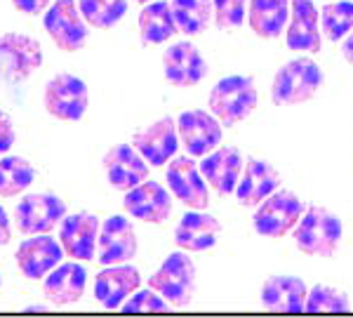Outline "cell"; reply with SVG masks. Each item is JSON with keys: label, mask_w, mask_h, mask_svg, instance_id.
Here are the masks:
<instances>
[{"label": "cell", "mask_w": 353, "mask_h": 318, "mask_svg": "<svg viewBox=\"0 0 353 318\" xmlns=\"http://www.w3.org/2000/svg\"><path fill=\"white\" fill-rule=\"evenodd\" d=\"M323 69L309 57H299L276 71L271 83V101L278 106L304 104L323 88Z\"/></svg>", "instance_id": "1"}, {"label": "cell", "mask_w": 353, "mask_h": 318, "mask_svg": "<svg viewBox=\"0 0 353 318\" xmlns=\"http://www.w3.org/2000/svg\"><path fill=\"white\" fill-rule=\"evenodd\" d=\"M341 236H344L341 219L321 206L304 210L297 229H294L297 248L304 255H311V257H332L339 250Z\"/></svg>", "instance_id": "2"}, {"label": "cell", "mask_w": 353, "mask_h": 318, "mask_svg": "<svg viewBox=\"0 0 353 318\" xmlns=\"http://www.w3.org/2000/svg\"><path fill=\"white\" fill-rule=\"evenodd\" d=\"M257 88L252 78L226 76L214 83L208 106L224 128H233L257 109Z\"/></svg>", "instance_id": "3"}, {"label": "cell", "mask_w": 353, "mask_h": 318, "mask_svg": "<svg viewBox=\"0 0 353 318\" xmlns=\"http://www.w3.org/2000/svg\"><path fill=\"white\" fill-rule=\"evenodd\" d=\"M149 288H153L163 299L172 306H189L196 295V266L186 250L168 255V259L153 271L149 278Z\"/></svg>", "instance_id": "4"}, {"label": "cell", "mask_w": 353, "mask_h": 318, "mask_svg": "<svg viewBox=\"0 0 353 318\" xmlns=\"http://www.w3.org/2000/svg\"><path fill=\"white\" fill-rule=\"evenodd\" d=\"M301 215H304V203L292 191H273L269 198L259 203L254 210V231L266 238H283L290 229L299 224Z\"/></svg>", "instance_id": "5"}, {"label": "cell", "mask_w": 353, "mask_h": 318, "mask_svg": "<svg viewBox=\"0 0 353 318\" xmlns=\"http://www.w3.org/2000/svg\"><path fill=\"white\" fill-rule=\"evenodd\" d=\"M43 26L61 52H78L88 43V21L76 0H54L43 17Z\"/></svg>", "instance_id": "6"}, {"label": "cell", "mask_w": 353, "mask_h": 318, "mask_svg": "<svg viewBox=\"0 0 353 318\" xmlns=\"http://www.w3.org/2000/svg\"><path fill=\"white\" fill-rule=\"evenodd\" d=\"M43 104L45 111L54 116L57 121H81L90 104L88 85H85L83 78L73 76V73H57L52 81L45 85Z\"/></svg>", "instance_id": "7"}, {"label": "cell", "mask_w": 353, "mask_h": 318, "mask_svg": "<svg viewBox=\"0 0 353 318\" xmlns=\"http://www.w3.org/2000/svg\"><path fill=\"white\" fill-rule=\"evenodd\" d=\"M43 66V45L26 33L0 36V78L5 83H21Z\"/></svg>", "instance_id": "8"}, {"label": "cell", "mask_w": 353, "mask_h": 318, "mask_svg": "<svg viewBox=\"0 0 353 318\" xmlns=\"http://www.w3.org/2000/svg\"><path fill=\"white\" fill-rule=\"evenodd\" d=\"M66 217V203L54 194H28L17 206L14 221L24 236L50 234Z\"/></svg>", "instance_id": "9"}, {"label": "cell", "mask_w": 353, "mask_h": 318, "mask_svg": "<svg viewBox=\"0 0 353 318\" xmlns=\"http://www.w3.org/2000/svg\"><path fill=\"white\" fill-rule=\"evenodd\" d=\"M176 132L191 156L203 158L221 144L224 125L214 118L212 111L208 113L203 109H189L176 118Z\"/></svg>", "instance_id": "10"}, {"label": "cell", "mask_w": 353, "mask_h": 318, "mask_svg": "<svg viewBox=\"0 0 353 318\" xmlns=\"http://www.w3.org/2000/svg\"><path fill=\"white\" fill-rule=\"evenodd\" d=\"M137 255V234L132 221L123 215H113V217L101 221L99 238H97V255L94 259L101 266L111 264H125L134 259Z\"/></svg>", "instance_id": "11"}, {"label": "cell", "mask_w": 353, "mask_h": 318, "mask_svg": "<svg viewBox=\"0 0 353 318\" xmlns=\"http://www.w3.org/2000/svg\"><path fill=\"white\" fill-rule=\"evenodd\" d=\"M165 179H168L170 191L179 198L184 206L191 210H205L210 203L208 194V181H205L201 166L189 156H176L168 163L165 170Z\"/></svg>", "instance_id": "12"}, {"label": "cell", "mask_w": 353, "mask_h": 318, "mask_svg": "<svg viewBox=\"0 0 353 318\" xmlns=\"http://www.w3.org/2000/svg\"><path fill=\"white\" fill-rule=\"evenodd\" d=\"M64 248L50 234L28 236L17 248V266L28 281H43L64 259Z\"/></svg>", "instance_id": "13"}, {"label": "cell", "mask_w": 353, "mask_h": 318, "mask_svg": "<svg viewBox=\"0 0 353 318\" xmlns=\"http://www.w3.org/2000/svg\"><path fill=\"white\" fill-rule=\"evenodd\" d=\"M132 146L144 156V161L151 168H163L174 158L179 149V132H176V121L170 116L158 118L149 128L134 132Z\"/></svg>", "instance_id": "14"}, {"label": "cell", "mask_w": 353, "mask_h": 318, "mask_svg": "<svg viewBox=\"0 0 353 318\" xmlns=\"http://www.w3.org/2000/svg\"><path fill=\"white\" fill-rule=\"evenodd\" d=\"M101 221L92 212H73L59 221V243L71 259H94Z\"/></svg>", "instance_id": "15"}, {"label": "cell", "mask_w": 353, "mask_h": 318, "mask_svg": "<svg viewBox=\"0 0 353 318\" xmlns=\"http://www.w3.org/2000/svg\"><path fill=\"white\" fill-rule=\"evenodd\" d=\"M123 206L134 219L149 221V224H163L172 212V194L158 181L144 179L134 189L125 191Z\"/></svg>", "instance_id": "16"}, {"label": "cell", "mask_w": 353, "mask_h": 318, "mask_svg": "<svg viewBox=\"0 0 353 318\" xmlns=\"http://www.w3.org/2000/svg\"><path fill=\"white\" fill-rule=\"evenodd\" d=\"M285 43L294 52H321V12L313 0H290Z\"/></svg>", "instance_id": "17"}, {"label": "cell", "mask_w": 353, "mask_h": 318, "mask_svg": "<svg viewBox=\"0 0 353 318\" xmlns=\"http://www.w3.org/2000/svg\"><path fill=\"white\" fill-rule=\"evenodd\" d=\"M104 172L113 189L125 194L144 179H149V163L144 161V156L134 146L116 144L104 156Z\"/></svg>", "instance_id": "18"}, {"label": "cell", "mask_w": 353, "mask_h": 318, "mask_svg": "<svg viewBox=\"0 0 353 318\" xmlns=\"http://www.w3.org/2000/svg\"><path fill=\"white\" fill-rule=\"evenodd\" d=\"M141 286V274L130 262L111 264L94 278V297L104 309H121L125 299Z\"/></svg>", "instance_id": "19"}, {"label": "cell", "mask_w": 353, "mask_h": 318, "mask_svg": "<svg viewBox=\"0 0 353 318\" xmlns=\"http://www.w3.org/2000/svg\"><path fill=\"white\" fill-rule=\"evenodd\" d=\"M163 69L168 83L176 85V88H191V85H198L208 76V61L203 59L196 45L181 41L165 50Z\"/></svg>", "instance_id": "20"}, {"label": "cell", "mask_w": 353, "mask_h": 318, "mask_svg": "<svg viewBox=\"0 0 353 318\" xmlns=\"http://www.w3.org/2000/svg\"><path fill=\"white\" fill-rule=\"evenodd\" d=\"M243 166L245 161L241 151L233 149V146H217L208 156H203L201 172L210 189H214L219 196H231L236 194V184L241 179Z\"/></svg>", "instance_id": "21"}, {"label": "cell", "mask_w": 353, "mask_h": 318, "mask_svg": "<svg viewBox=\"0 0 353 318\" xmlns=\"http://www.w3.org/2000/svg\"><path fill=\"white\" fill-rule=\"evenodd\" d=\"M281 184L278 170L266 161L250 158L243 166L241 179L236 184V198L245 208H257L264 198H269Z\"/></svg>", "instance_id": "22"}, {"label": "cell", "mask_w": 353, "mask_h": 318, "mask_svg": "<svg viewBox=\"0 0 353 318\" xmlns=\"http://www.w3.org/2000/svg\"><path fill=\"white\" fill-rule=\"evenodd\" d=\"M221 234V221L205 210H191L179 219L174 229V243L186 252H203L214 248Z\"/></svg>", "instance_id": "23"}, {"label": "cell", "mask_w": 353, "mask_h": 318, "mask_svg": "<svg viewBox=\"0 0 353 318\" xmlns=\"http://www.w3.org/2000/svg\"><path fill=\"white\" fill-rule=\"evenodd\" d=\"M88 288V271L81 262H61L43 278V292L57 306L76 304Z\"/></svg>", "instance_id": "24"}, {"label": "cell", "mask_w": 353, "mask_h": 318, "mask_svg": "<svg viewBox=\"0 0 353 318\" xmlns=\"http://www.w3.org/2000/svg\"><path fill=\"white\" fill-rule=\"evenodd\" d=\"M306 290L304 281L297 276H271L261 286V304L269 311H285L299 314L306 311Z\"/></svg>", "instance_id": "25"}, {"label": "cell", "mask_w": 353, "mask_h": 318, "mask_svg": "<svg viewBox=\"0 0 353 318\" xmlns=\"http://www.w3.org/2000/svg\"><path fill=\"white\" fill-rule=\"evenodd\" d=\"M248 21L259 38L273 41L285 31L290 21V0H252Z\"/></svg>", "instance_id": "26"}, {"label": "cell", "mask_w": 353, "mask_h": 318, "mask_svg": "<svg viewBox=\"0 0 353 318\" xmlns=\"http://www.w3.org/2000/svg\"><path fill=\"white\" fill-rule=\"evenodd\" d=\"M179 31L174 24V14L170 3L165 0H151L139 12V38L146 45H161Z\"/></svg>", "instance_id": "27"}, {"label": "cell", "mask_w": 353, "mask_h": 318, "mask_svg": "<svg viewBox=\"0 0 353 318\" xmlns=\"http://www.w3.org/2000/svg\"><path fill=\"white\" fill-rule=\"evenodd\" d=\"M174 24L186 36H198L208 31L214 19V5L210 0H170Z\"/></svg>", "instance_id": "28"}, {"label": "cell", "mask_w": 353, "mask_h": 318, "mask_svg": "<svg viewBox=\"0 0 353 318\" xmlns=\"http://www.w3.org/2000/svg\"><path fill=\"white\" fill-rule=\"evenodd\" d=\"M36 179V168L24 156H0V198L24 194Z\"/></svg>", "instance_id": "29"}, {"label": "cell", "mask_w": 353, "mask_h": 318, "mask_svg": "<svg viewBox=\"0 0 353 318\" xmlns=\"http://www.w3.org/2000/svg\"><path fill=\"white\" fill-rule=\"evenodd\" d=\"M321 28L332 43L349 36L353 31V0H330L321 10Z\"/></svg>", "instance_id": "30"}, {"label": "cell", "mask_w": 353, "mask_h": 318, "mask_svg": "<svg viewBox=\"0 0 353 318\" xmlns=\"http://www.w3.org/2000/svg\"><path fill=\"white\" fill-rule=\"evenodd\" d=\"M78 8L92 28H113L128 14V0H81Z\"/></svg>", "instance_id": "31"}, {"label": "cell", "mask_w": 353, "mask_h": 318, "mask_svg": "<svg viewBox=\"0 0 353 318\" xmlns=\"http://www.w3.org/2000/svg\"><path fill=\"white\" fill-rule=\"evenodd\" d=\"M351 299L346 292L332 286H313L306 295V311L309 314H334V311H349Z\"/></svg>", "instance_id": "32"}, {"label": "cell", "mask_w": 353, "mask_h": 318, "mask_svg": "<svg viewBox=\"0 0 353 318\" xmlns=\"http://www.w3.org/2000/svg\"><path fill=\"white\" fill-rule=\"evenodd\" d=\"M214 5V24L224 31L238 28L245 21V0H212Z\"/></svg>", "instance_id": "33"}, {"label": "cell", "mask_w": 353, "mask_h": 318, "mask_svg": "<svg viewBox=\"0 0 353 318\" xmlns=\"http://www.w3.org/2000/svg\"><path fill=\"white\" fill-rule=\"evenodd\" d=\"M121 309L125 311V314H139V311H165L168 309V302H165L163 295H158L153 288H146V290H134L123 302Z\"/></svg>", "instance_id": "34"}, {"label": "cell", "mask_w": 353, "mask_h": 318, "mask_svg": "<svg viewBox=\"0 0 353 318\" xmlns=\"http://www.w3.org/2000/svg\"><path fill=\"white\" fill-rule=\"evenodd\" d=\"M17 132H14V121L5 111H0V156H5L14 146Z\"/></svg>", "instance_id": "35"}, {"label": "cell", "mask_w": 353, "mask_h": 318, "mask_svg": "<svg viewBox=\"0 0 353 318\" xmlns=\"http://www.w3.org/2000/svg\"><path fill=\"white\" fill-rule=\"evenodd\" d=\"M50 3H52V0H12V5L21 14H31V17L43 14L45 10L50 8Z\"/></svg>", "instance_id": "36"}, {"label": "cell", "mask_w": 353, "mask_h": 318, "mask_svg": "<svg viewBox=\"0 0 353 318\" xmlns=\"http://www.w3.org/2000/svg\"><path fill=\"white\" fill-rule=\"evenodd\" d=\"M12 241V224H10V217L5 212V208L0 206V248L8 246Z\"/></svg>", "instance_id": "37"}, {"label": "cell", "mask_w": 353, "mask_h": 318, "mask_svg": "<svg viewBox=\"0 0 353 318\" xmlns=\"http://www.w3.org/2000/svg\"><path fill=\"white\" fill-rule=\"evenodd\" d=\"M341 54H344V59L349 61V64H353V31L344 38V43H341Z\"/></svg>", "instance_id": "38"}, {"label": "cell", "mask_w": 353, "mask_h": 318, "mask_svg": "<svg viewBox=\"0 0 353 318\" xmlns=\"http://www.w3.org/2000/svg\"><path fill=\"white\" fill-rule=\"evenodd\" d=\"M134 3H141V5H146V3H151V0H134Z\"/></svg>", "instance_id": "39"}, {"label": "cell", "mask_w": 353, "mask_h": 318, "mask_svg": "<svg viewBox=\"0 0 353 318\" xmlns=\"http://www.w3.org/2000/svg\"><path fill=\"white\" fill-rule=\"evenodd\" d=\"M0 288H3V276H0Z\"/></svg>", "instance_id": "40"}]
</instances>
